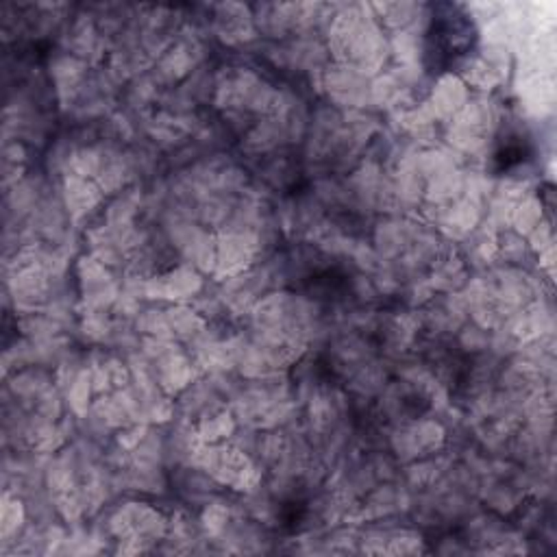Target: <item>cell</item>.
I'll use <instances>...</instances> for the list:
<instances>
[{"mask_svg": "<svg viewBox=\"0 0 557 557\" xmlns=\"http://www.w3.org/2000/svg\"><path fill=\"white\" fill-rule=\"evenodd\" d=\"M525 155H527V148L521 146V144H508L505 148L499 150L497 155V161H499V170H512L514 166L525 161Z\"/></svg>", "mask_w": 557, "mask_h": 557, "instance_id": "1", "label": "cell"}]
</instances>
